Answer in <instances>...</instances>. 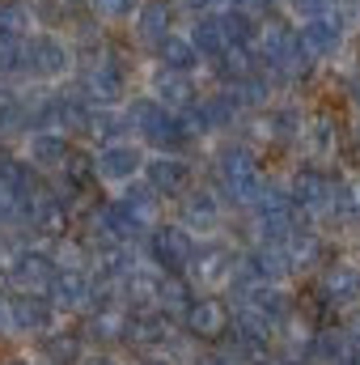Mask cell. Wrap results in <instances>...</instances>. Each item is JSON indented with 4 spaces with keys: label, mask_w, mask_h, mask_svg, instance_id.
<instances>
[{
    "label": "cell",
    "mask_w": 360,
    "mask_h": 365,
    "mask_svg": "<svg viewBox=\"0 0 360 365\" xmlns=\"http://www.w3.org/2000/svg\"><path fill=\"white\" fill-rule=\"evenodd\" d=\"M132 119H136V128H140L153 145H162V149H179L182 140H186V132H182L179 119H174L166 106L149 102V98H136V102H132Z\"/></svg>",
    "instance_id": "obj_1"
},
{
    "label": "cell",
    "mask_w": 360,
    "mask_h": 365,
    "mask_svg": "<svg viewBox=\"0 0 360 365\" xmlns=\"http://www.w3.org/2000/svg\"><path fill=\"white\" fill-rule=\"evenodd\" d=\"M21 68L34 77H60L68 68V51L55 34H30L21 38Z\"/></svg>",
    "instance_id": "obj_2"
},
{
    "label": "cell",
    "mask_w": 360,
    "mask_h": 365,
    "mask_svg": "<svg viewBox=\"0 0 360 365\" xmlns=\"http://www.w3.org/2000/svg\"><path fill=\"white\" fill-rule=\"evenodd\" d=\"M305 56H335L339 38H344V21L339 13H322V17H305V26L297 30Z\"/></svg>",
    "instance_id": "obj_3"
},
{
    "label": "cell",
    "mask_w": 360,
    "mask_h": 365,
    "mask_svg": "<svg viewBox=\"0 0 360 365\" xmlns=\"http://www.w3.org/2000/svg\"><path fill=\"white\" fill-rule=\"evenodd\" d=\"M191 43H195V51H199V60H221V56L233 47L229 34H225V21H221L216 13H203V17L195 21Z\"/></svg>",
    "instance_id": "obj_4"
},
{
    "label": "cell",
    "mask_w": 360,
    "mask_h": 365,
    "mask_svg": "<svg viewBox=\"0 0 360 365\" xmlns=\"http://www.w3.org/2000/svg\"><path fill=\"white\" fill-rule=\"evenodd\" d=\"M170 26H174V4L170 0H144V4H136V30H140V38L162 43L170 34Z\"/></svg>",
    "instance_id": "obj_5"
},
{
    "label": "cell",
    "mask_w": 360,
    "mask_h": 365,
    "mask_svg": "<svg viewBox=\"0 0 360 365\" xmlns=\"http://www.w3.org/2000/svg\"><path fill=\"white\" fill-rule=\"evenodd\" d=\"M85 90L97 93V98H115V93L123 90V68L115 60H106V56L90 60L85 64Z\"/></svg>",
    "instance_id": "obj_6"
},
{
    "label": "cell",
    "mask_w": 360,
    "mask_h": 365,
    "mask_svg": "<svg viewBox=\"0 0 360 365\" xmlns=\"http://www.w3.org/2000/svg\"><path fill=\"white\" fill-rule=\"evenodd\" d=\"M221 175H225V182H229L238 195H250L255 182H259V166H255L250 153H225V158H221Z\"/></svg>",
    "instance_id": "obj_7"
},
{
    "label": "cell",
    "mask_w": 360,
    "mask_h": 365,
    "mask_svg": "<svg viewBox=\"0 0 360 365\" xmlns=\"http://www.w3.org/2000/svg\"><path fill=\"white\" fill-rule=\"evenodd\" d=\"M157 56H162V64H166L170 73H191V68L199 64L195 43H191V38H179V34H166V38L157 43Z\"/></svg>",
    "instance_id": "obj_8"
},
{
    "label": "cell",
    "mask_w": 360,
    "mask_h": 365,
    "mask_svg": "<svg viewBox=\"0 0 360 365\" xmlns=\"http://www.w3.org/2000/svg\"><path fill=\"white\" fill-rule=\"evenodd\" d=\"M186 179H191V170L174 162V158H157L153 166H149V182H153V191H162V195H179L186 191Z\"/></svg>",
    "instance_id": "obj_9"
},
{
    "label": "cell",
    "mask_w": 360,
    "mask_h": 365,
    "mask_svg": "<svg viewBox=\"0 0 360 365\" xmlns=\"http://www.w3.org/2000/svg\"><path fill=\"white\" fill-rule=\"evenodd\" d=\"M97 170H102L106 179H132V175L140 170V153H136L132 145H110V149L97 158Z\"/></svg>",
    "instance_id": "obj_10"
},
{
    "label": "cell",
    "mask_w": 360,
    "mask_h": 365,
    "mask_svg": "<svg viewBox=\"0 0 360 365\" xmlns=\"http://www.w3.org/2000/svg\"><path fill=\"white\" fill-rule=\"evenodd\" d=\"M26 21H30V9L21 0H0V34H26Z\"/></svg>",
    "instance_id": "obj_11"
},
{
    "label": "cell",
    "mask_w": 360,
    "mask_h": 365,
    "mask_svg": "<svg viewBox=\"0 0 360 365\" xmlns=\"http://www.w3.org/2000/svg\"><path fill=\"white\" fill-rule=\"evenodd\" d=\"M157 255L166 264H182L191 255V247H186V238H182L179 230H166V234H157Z\"/></svg>",
    "instance_id": "obj_12"
},
{
    "label": "cell",
    "mask_w": 360,
    "mask_h": 365,
    "mask_svg": "<svg viewBox=\"0 0 360 365\" xmlns=\"http://www.w3.org/2000/svg\"><path fill=\"white\" fill-rule=\"evenodd\" d=\"M34 158L47 162V166H55V162L68 158V145H64L60 136H34Z\"/></svg>",
    "instance_id": "obj_13"
},
{
    "label": "cell",
    "mask_w": 360,
    "mask_h": 365,
    "mask_svg": "<svg viewBox=\"0 0 360 365\" xmlns=\"http://www.w3.org/2000/svg\"><path fill=\"white\" fill-rule=\"evenodd\" d=\"M93 4V13L97 17H106V21H123V17H132L136 13V4L140 0H90Z\"/></svg>",
    "instance_id": "obj_14"
},
{
    "label": "cell",
    "mask_w": 360,
    "mask_h": 365,
    "mask_svg": "<svg viewBox=\"0 0 360 365\" xmlns=\"http://www.w3.org/2000/svg\"><path fill=\"white\" fill-rule=\"evenodd\" d=\"M162 102H174V106H186L191 102V86H186V73H170L162 81Z\"/></svg>",
    "instance_id": "obj_15"
},
{
    "label": "cell",
    "mask_w": 360,
    "mask_h": 365,
    "mask_svg": "<svg viewBox=\"0 0 360 365\" xmlns=\"http://www.w3.org/2000/svg\"><path fill=\"white\" fill-rule=\"evenodd\" d=\"M17 68H21V38L0 34V73H17Z\"/></svg>",
    "instance_id": "obj_16"
},
{
    "label": "cell",
    "mask_w": 360,
    "mask_h": 365,
    "mask_svg": "<svg viewBox=\"0 0 360 365\" xmlns=\"http://www.w3.org/2000/svg\"><path fill=\"white\" fill-rule=\"evenodd\" d=\"M297 17H322V13H335V0H292Z\"/></svg>",
    "instance_id": "obj_17"
}]
</instances>
